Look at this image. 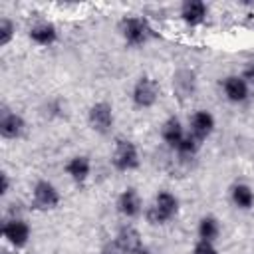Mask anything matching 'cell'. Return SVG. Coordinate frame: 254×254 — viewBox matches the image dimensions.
I'll return each mask as SVG.
<instances>
[{
    "mask_svg": "<svg viewBox=\"0 0 254 254\" xmlns=\"http://www.w3.org/2000/svg\"><path fill=\"white\" fill-rule=\"evenodd\" d=\"M212 131H214V117H212V113H208L204 109L194 111L192 117H190V135L200 143L206 137H210Z\"/></svg>",
    "mask_w": 254,
    "mask_h": 254,
    "instance_id": "cell-8",
    "label": "cell"
},
{
    "mask_svg": "<svg viewBox=\"0 0 254 254\" xmlns=\"http://www.w3.org/2000/svg\"><path fill=\"white\" fill-rule=\"evenodd\" d=\"M99 254H125L119 246H117V242L113 240V242H109V244H105L101 250H99Z\"/></svg>",
    "mask_w": 254,
    "mask_h": 254,
    "instance_id": "cell-23",
    "label": "cell"
},
{
    "mask_svg": "<svg viewBox=\"0 0 254 254\" xmlns=\"http://www.w3.org/2000/svg\"><path fill=\"white\" fill-rule=\"evenodd\" d=\"M115 242H117V246H119L125 254H135L137 250L143 248V246H141V234H139V230L133 228V226H129V224L119 228V232H117V236H115Z\"/></svg>",
    "mask_w": 254,
    "mask_h": 254,
    "instance_id": "cell-11",
    "label": "cell"
},
{
    "mask_svg": "<svg viewBox=\"0 0 254 254\" xmlns=\"http://www.w3.org/2000/svg\"><path fill=\"white\" fill-rule=\"evenodd\" d=\"M30 40L38 46H52L58 40V30L50 22H40L30 28Z\"/></svg>",
    "mask_w": 254,
    "mask_h": 254,
    "instance_id": "cell-15",
    "label": "cell"
},
{
    "mask_svg": "<svg viewBox=\"0 0 254 254\" xmlns=\"http://www.w3.org/2000/svg\"><path fill=\"white\" fill-rule=\"evenodd\" d=\"M26 129V121L22 115L12 113L8 109H2L0 115V135L4 139H18Z\"/></svg>",
    "mask_w": 254,
    "mask_h": 254,
    "instance_id": "cell-9",
    "label": "cell"
},
{
    "mask_svg": "<svg viewBox=\"0 0 254 254\" xmlns=\"http://www.w3.org/2000/svg\"><path fill=\"white\" fill-rule=\"evenodd\" d=\"M87 123L89 127L99 133V135H107L113 127V107L107 101H97L89 107L87 111Z\"/></svg>",
    "mask_w": 254,
    "mask_h": 254,
    "instance_id": "cell-5",
    "label": "cell"
},
{
    "mask_svg": "<svg viewBox=\"0 0 254 254\" xmlns=\"http://www.w3.org/2000/svg\"><path fill=\"white\" fill-rule=\"evenodd\" d=\"M34 206L40 210H52L60 204V192L50 181H38L32 190Z\"/></svg>",
    "mask_w": 254,
    "mask_h": 254,
    "instance_id": "cell-6",
    "label": "cell"
},
{
    "mask_svg": "<svg viewBox=\"0 0 254 254\" xmlns=\"http://www.w3.org/2000/svg\"><path fill=\"white\" fill-rule=\"evenodd\" d=\"M173 89H175V93L181 99L192 95L194 93V73L190 69H179V71H175V75H173Z\"/></svg>",
    "mask_w": 254,
    "mask_h": 254,
    "instance_id": "cell-16",
    "label": "cell"
},
{
    "mask_svg": "<svg viewBox=\"0 0 254 254\" xmlns=\"http://www.w3.org/2000/svg\"><path fill=\"white\" fill-rule=\"evenodd\" d=\"M65 173L69 175L71 181L75 183H83L89 173H91V163L85 155H77V157H71L67 163H65Z\"/></svg>",
    "mask_w": 254,
    "mask_h": 254,
    "instance_id": "cell-14",
    "label": "cell"
},
{
    "mask_svg": "<svg viewBox=\"0 0 254 254\" xmlns=\"http://www.w3.org/2000/svg\"><path fill=\"white\" fill-rule=\"evenodd\" d=\"M242 79H244L246 83H254V64H248V65L244 67V71H242Z\"/></svg>",
    "mask_w": 254,
    "mask_h": 254,
    "instance_id": "cell-25",
    "label": "cell"
},
{
    "mask_svg": "<svg viewBox=\"0 0 254 254\" xmlns=\"http://www.w3.org/2000/svg\"><path fill=\"white\" fill-rule=\"evenodd\" d=\"M111 163L117 171H133L139 167V153L135 143L127 141V139H117L115 141V149L111 155Z\"/></svg>",
    "mask_w": 254,
    "mask_h": 254,
    "instance_id": "cell-4",
    "label": "cell"
},
{
    "mask_svg": "<svg viewBox=\"0 0 254 254\" xmlns=\"http://www.w3.org/2000/svg\"><path fill=\"white\" fill-rule=\"evenodd\" d=\"M14 34H16L14 22H12L10 18L2 16V18H0V46H2V48L8 46V44L12 42V38H14Z\"/></svg>",
    "mask_w": 254,
    "mask_h": 254,
    "instance_id": "cell-20",
    "label": "cell"
},
{
    "mask_svg": "<svg viewBox=\"0 0 254 254\" xmlns=\"http://www.w3.org/2000/svg\"><path fill=\"white\" fill-rule=\"evenodd\" d=\"M192 254H218V250L210 240H200L198 238L194 248H192Z\"/></svg>",
    "mask_w": 254,
    "mask_h": 254,
    "instance_id": "cell-22",
    "label": "cell"
},
{
    "mask_svg": "<svg viewBox=\"0 0 254 254\" xmlns=\"http://www.w3.org/2000/svg\"><path fill=\"white\" fill-rule=\"evenodd\" d=\"M222 85L226 99L232 103H240L248 97V83L242 79V75H228Z\"/></svg>",
    "mask_w": 254,
    "mask_h": 254,
    "instance_id": "cell-13",
    "label": "cell"
},
{
    "mask_svg": "<svg viewBox=\"0 0 254 254\" xmlns=\"http://www.w3.org/2000/svg\"><path fill=\"white\" fill-rule=\"evenodd\" d=\"M135 254H151V252H149V250H145V248H141V250H137Z\"/></svg>",
    "mask_w": 254,
    "mask_h": 254,
    "instance_id": "cell-26",
    "label": "cell"
},
{
    "mask_svg": "<svg viewBox=\"0 0 254 254\" xmlns=\"http://www.w3.org/2000/svg\"><path fill=\"white\" fill-rule=\"evenodd\" d=\"M218 232H220V226H218V220L214 216H202L200 218V222H198V238L200 240L214 242Z\"/></svg>",
    "mask_w": 254,
    "mask_h": 254,
    "instance_id": "cell-19",
    "label": "cell"
},
{
    "mask_svg": "<svg viewBox=\"0 0 254 254\" xmlns=\"http://www.w3.org/2000/svg\"><path fill=\"white\" fill-rule=\"evenodd\" d=\"M196 149H198V141L189 133V135H185L183 139H181V143L177 145V151H179V155H183V157H192L194 153H196Z\"/></svg>",
    "mask_w": 254,
    "mask_h": 254,
    "instance_id": "cell-21",
    "label": "cell"
},
{
    "mask_svg": "<svg viewBox=\"0 0 254 254\" xmlns=\"http://www.w3.org/2000/svg\"><path fill=\"white\" fill-rule=\"evenodd\" d=\"M232 202L238 206V208H250L254 204V192L248 185H236L232 187Z\"/></svg>",
    "mask_w": 254,
    "mask_h": 254,
    "instance_id": "cell-18",
    "label": "cell"
},
{
    "mask_svg": "<svg viewBox=\"0 0 254 254\" xmlns=\"http://www.w3.org/2000/svg\"><path fill=\"white\" fill-rule=\"evenodd\" d=\"M141 208H143V202H141V196H139V192L135 189H125L119 194V198H117V210L123 216L133 218V216H137L141 212Z\"/></svg>",
    "mask_w": 254,
    "mask_h": 254,
    "instance_id": "cell-10",
    "label": "cell"
},
{
    "mask_svg": "<svg viewBox=\"0 0 254 254\" xmlns=\"http://www.w3.org/2000/svg\"><path fill=\"white\" fill-rule=\"evenodd\" d=\"M177 210H179V198L169 190H161L157 192L153 204L147 206L145 216L151 224H165L177 214Z\"/></svg>",
    "mask_w": 254,
    "mask_h": 254,
    "instance_id": "cell-1",
    "label": "cell"
},
{
    "mask_svg": "<svg viewBox=\"0 0 254 254\" xmlns=\"http://www.w3.org/2000/svg\"><path fill=\"white\" fill-rule=\"evenodd\" d=\"M206 4L204 2H200V0H187V2H183V6H181V18H183V22H187L189 26H198V24H202L204 22V18H206Z\"/></svg>",
    "mask_w": 254,
    "mask_h": 254,
    "instance_id": "cell-12",
    "label": "cell"
},
{
    "mask_svg": "<svg viewBox=\"0 0 254 254\" xmlns=\"http://www.w3.org/2000/svg\"><path fill=\"white\" fill-rule=\"evenodd\" d=\"M0 181H2V185H0V194L4 196V194H8V190H10V177H8V173H0Z\"/></svg>",
    "mask_w": 254,
    "mask_h": 254,
    "instance_id": "cell-24",
    "label": "cell"
},
{
    "mask_svg": "<svg viewBox=\"0 0 254 254\" xmlns=\"http://www.w3.org/2000/svg\"><path fill=\"white\" fill-rule=\"evenodd\" d=\"M161 137L167 145L171 147H177L181 143V139L185 137V131H183V125L177 117H169L163 125H161Z\"/></svg>",
    "mask_w": 254,
    "mask_h": 254,
    "instance_id": "cell-17",
    "label": "cell"
},
{
    "mask_svg": "<svg viewBox=\"0 0 254 254\" xmlns=\"http://www.w3.org/2000/svg\"><path fill=\"white\" fill-rule=\"evenodd\" d=\"M119 32H121L123 40L129 46H143L151 38V32L153 30L149 28L147 20L137 18V16H129V18H123L119 22Z\"/></svg>",
    "mask_w": 254,
    "mask_h": 254,
    "instance_id": "cell-2",
    "label": "cell"
},
{
    "mask_svg": "<svg viewBox=\"0 0 254 254\" xmlns=\"http://www.w3.org/2000/svg\"><path fill=\"white\" fill-rule=\"evenodd\" d=\"M159 95H161V87H159V83H157L153 77H149V75H141V77L135 81L133 93H131L133 103H135L137 107H143V109H145V107H153V105L157 103Z\"/></svg>",
    "mask_w": 254,
    "mask_h": 254,
    "instance_id": "cell-3",
    "label": "cell"
},
{
    "mask_svg": "<svg viewBox=\"0 0 254 254\" xmlns=\"http://www.w3.org/2000/svg\"><path fill=\"white\" fill-rule=\"evenodd\" d=\"M2 234H4V238H6L14 248H22V246H26L28 240H30V226H28L26 220L14 216V218H10V220H6V222L2 224Z\"/></svg>",
    "mask_w": 254,
    "mask_h": 254,
    "instance_id": "cell-7",
    "label": "cell"
}]
</instances>
